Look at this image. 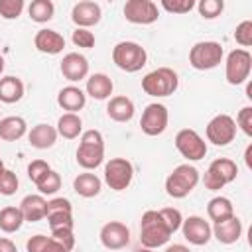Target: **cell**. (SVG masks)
<instances>
[{"mask_svg": "<svg viewBox=\"0 0 252 252\" xmlns=\"http://www.w3.org/2000/svg\"><path fill=\"white\" fill-rule=\"evenodd\" d=\"M77 163L91 171V169H96L102 159H104V138L98 130H85L81 134V142H79V148H77Z\"/></svg>", "mask_w": 252, "mask_h": 252, "instance_id": "6da1fadb", "label": "cell"}, {"mask_svg": "<svg viewBox=\"0 0 252 252\" xmlns=\"http://www.w3.org/2000/svg\"><path fill=\"white\" fill-rule=\"evenodd\" d=\"M171 238L169 228L165 226L159 211H146L140 220V244L144 248H159Z\"/></svg>", "mask_w": 252, "mask_h": 252, "instance_id": "7a4b0ae2", "label": "cell"}, {"mask_svg": "<svg viewBox=\"0 0 252 252\" xmlns=\"http://www.w3.org/2000/svg\"><path fill=\"white\" fill-rule=\"evenodd\" d=\"M199 183V169L191 163L177 165L165 179V193L173 199L187 197Z\"/></svg>", "mask_w": 252, "mask_h": 252, "instance_id": "3957f363", "label": "cell"}, {"mask_svg": "<svg viewBox=\"0 0 252 252\" xmlns=\"http://www.w3.org/2000/svg\"><path fill=\"white\" fill-rule=\"evenodd\" d=\"M179 77L169 67H158L142 79V91L150 96H169L177 91Z\"/></svg>", "mask_w": 252, "mask_h": 252, "instance_id": "277c9868", "label": "cell"}, {"mask_svg": "<svg viewBox=\"0 0 252 252\" xmlns=\"http://www.w3.org/2000/svg\"><path fill=\"white\" fill-rule=\"evenodd\" d=\"M112 61L120 71L126 73H136L140 71L146 61H148V53L146 49L136 43V41H120L114 45L112 49Z\"/></svg>", "mask_w": 252, "mask_h": 252, "instance_id": "5b68a950", "label": "cell"}, {"mask_svg": "<svg viewBox=\"0 0 252 252\" xmlns=\"http://www.w3.org/2000/svg\"><path fill=\"white\" fill-rule=\"evenodd\" d=\"M222 45L219 41H197L189 51V63L197 71L215 69L222 61Z\"/></svg>", "mask_w": 252, "mask_h": 252, "instance_id": "8992f818", "label": "cell"}, {"mask_svg": "<svg viewBox=\"0 0 252 252\" xmlns=\"http://www.w3.org/2000/svg\"><path fill=\"white\" fill-rule=\"evenodd\" d=\"M238 175V165L228 159V158H217L211 161L209 169L205 171V177H203V183L209 191H219L222 189L226 183L234 181Z\"/></svg>", "mask_w": 252, "mask_h": 252, "instance_id": "52a82bcc", "label": "cell"}, {"mask_svg": "<svg viewBox=\"0 0 252 252\" xmlns=\"http://www.w3.org/2000/svg\"><path fill=\"white\" fill-rule=\"evenodd\" d=\"M252 55L248 49H232L226 55L224 63V79L228 85H242L250 77Z\"/></svg>", "mask_w": 252, "mask_h": 252, "instance_id": "ba28073f", "label": "cell"}, {"mask_svg": "<svg viewBox=\"0 0 252 252\" xmlns=\"http://www.w3.org/2000/svg\"><path fill=\"white\" fill-rule=\"evenodd\" d=\"M134 177V165L126 158H110L104 165V181L112 191H124Z\"/></svg>", "mask_w": 252, "mask_h": 252, "instance_id": "9c48e42d", "label": "cell"}, {"mask_svg": "<svg viewBox=\"0 0 252 252\" xmlns=\"http://www.w3.org/2000/svg\"><path fill=\"white\" fill-rule=\"evenodd\" d=\"M175 148L189 161H199L207 156V144L193 128H183L175 134Z\"/></svg>", "mask_w": 252, "mask_h": 252, "instance_id": "30bf717a", "label": "cell"}, {"mask_svg": "<svg viewBox=\"0 0 252 252\" xmlns=\"http://www.w3.org/2000/svg\"><path fill=\"white\" fill-rule=\"evenodd\" d=\"M207 140L215 146H228L236 138V122L228 114H217L207 124Z\"/></svg>", "mask_w": 252, "mask_h": 252, "instance_id": "8fae6325", "label": "cell"}, {"mask_svg": "<svg viewBox=\"0 0 252 252\" xmlns=\"http://www.w3.org/2000/svg\"><path fill=\"white\" fill-rule=\"evenodd\" d=\"M169 122V112L165 104L159 102H152L144 108L142 118H140V128L146 136H159L165 132Z\"/></svg>", "mask_w": 252, "mask_h": 252, "instance_id": "7c38bea8", "label": "cell"}, {"mask_svg": "<svg viewBox=\"0 0 252 252\" xmlns=\"http://www.w3.org/2000/svg\"><path fill=\"white\" fill-rule=\"evenodd\" d=\"M124 18L132 24L148 26L159 18V10L152 0H128L124 4Z\"/></svg>", "mask_w": 252, "mask_h": 252, "instance_id": "4fadbf2b", "label": "cell"}, {"mask_svg": "<svg viewBox=\"0 0 252 252\" xmlns=\"http://www.w3.org/2000/svg\"><path fill=\"white\" fill-rule=\"evenodd\" d=\"M181 232H183L185 240L193 246H205L213 236V228H211L209 220H205L203 217H197V215L183 219Z\"/></svg>", "mask_w": 252, "mask_h": 252, "instance_id": "5bb4252c", "label": "cell"}, {"mask_svg": "<svg viewBox=\"0 0 252 252\" xmlns=\"http://www.w3.org/2000/svg\"><path fill=\"white\" fill-rule=\"evenodd\" d=\"M100 244L106 250H120L130 242V228L120 220H110L100 228Z\"/></svg>", "mask_w": 252, "mask_h": 252, "instance_id": "9a60e30c", "label": "cell"}, {"mask_svg": "<svg viewBox=\"0 0 252 252\" xmlns=\"http://www.w3.org/2000/svg\"><path fill=\"white\" fill-rule=\"evenodd\" d=\"M102 18V10L96 2H91V0H83V2H77L71 10V20L77 28H85L89 30L91 26H96Z\"/></svg>", "mask_w": 252, "mask_h": 252, "instance_id": "2e32d148", "label": "cell"}, {"mask_svg": "<svg viewBox=\"0 0 252 252\" xmlns=\"http://www.w3.org/2000/svg\"><path fill=\"white\" fill-rule=\"evenodd\" d=\"M61 75L71 81V83H77V81H83L89 77V61L85 55L73 51V53H67L63 59H61Z\"/></svg>", "mask_w": 252, "mask_h": 252, "instance_id": "e0dca14e", "label": "cell"}, {"mask_svg": "<svg viewBox=\"0 0 252 252\" xmlns=\"http://www.w3.org/2000/svg\"><path fill=\"white\" fill-rule=\"evenodd\" d=\"M33 45H35V49L41 51V53L57 55V53H61L63 47H65V37H63L59 32H55V30L43 28V30H39V32L35 33Z\"/></svg>", "mask_w": 252, "mask_h": 252, "instance_id": "ac0fdd59", "label": "cell"}, {"mask_svg": "<svg viewBox=\"0 0 252 252\" xmlns=\"http://www.w3.org/2000/svg\"><path fill=\"white\" fill-rule=\"evenodd\" d=\"M85 94H89L91 98L94 100H106L110 98L112 91H114V83L108 75L104 73H93L89 79H87V87H85Z\"/></svg>", "mask_w": 252, "mask_h": 252, "instance_id": "d6986e66", "label": "cell"}, {"mask_svg": "<svg viewBox=\"0 0 252 252\" xmlns=\"http://www.w3.org/2000/svg\"><path fill=\"white\" fill-rule=\"evenodd\" d=\"M57 104H59L63 110L77 114L79 110L85 108V104H87V94H85L79 87L69 85V87H63V89L59 91V94H57Z\"/></svg>", "mask_w": 252, "mask_h": 252, "instance_id": "ffe728a7", "label": "cell"}, {"mask_svg": "<svg viewBox=\"0 0 252 252\" xmlns=\"http://www.w3.org/2000/svg\"><path fill=\"white\" fill-rule=\"evenodd\" d=\"M213 236L220 242V244H234L240 236H242V222L238 217H230L226 220L215 222L213 228Z\"/></svg>", "mask_w": 252, "mask_h": 252, "instance_id": "44dd1931", "label": "cell"}, {"mask_svg": "<svg viewBox=\"0 0 252 252\" xmlns=\"http://www.w3.org/2000/svg\"><path fill=\"white\" fill-rule=\"evenodd\" d=\"M20 211L24 215V220L28 222H37L45 219L47 213V201L41 195H26L20 203Z\"/></svg>", "mask_w": 252, "mask_h": 252, "instance_id": "7402d4cb", "label": "cell"}, {"mask_svg": "<svg viewBox=\"0 0 252 252\" xmlns=\"http://www.w3.org/2000/svg\"><path fill=\"white\" fill-rule=\"evenodd\" d=\"M106 114L114 122H128L134 116V102L124 94L112 96L106 104Z\"/></svg>", "mask_w": 252, "mask_h": 252, "instance_id": "603a6c76", "label": "cell"}, {"mask_svg": "<svg viewBox=\"0 0 252 252\" xmlns=\"http://www.w3.org/2000/svg\"><path fill=\"white\" fill-rule=\"evenodd\" d=\"M57 130L45 122L41 124H35L30 134H28V140H30V146L37 148V150H47V148H53V144L57 142Z\"/></svg>", "mask_w": 252, "mask_h": 252, "instance_id": "cb8c5ba5", "label": "cell"}, {"mask_svg": "<svg viewBox=\"0 0 252 252\" xmlns=\"http://www.w3.org/2000/svg\"><path fill=\"white\" fill-rule=\"evenodd\" d=\"M73 189L77 195L85 197V199H91V197H96L102 189V181L91 173V171H85V173H79L75 179H73Z\"/></svg>", "mask_w": 252, "mask_h": 252, "instance_id": "d4e9b609", "label": "cell"}, {"mask_svg": "<svg viewBox=\"0 0 252 252\" xmlns=\"http://www.w3.org/2000/svg\"><path fill=\"white\" fill-rule=\"evenodd\" d=\"M22 96H24V83L20 77L14 75L0 77V102L14 104L22 100Z\"/></svg>", "mask_w": 252, "mask_h": 252, "instance_id": "484cf974", "label": "cell"}, {"mask_svg": "<svg viewBox=\"0 0 252 252\" xmlns=\"http://www.w3.org/2000/svg\"><path fill=\"white\" fill-rule=\"evenodd\" d=\"M28 132V124L22 116H6L0 118V140L16 142Z\"/></svg>", "mask_w": 252, "mask_h": 252, "instance_id": "4316f807", "label": "cell"}, {"mask_svg": "<svg viewBox=\"0 0 252 252\" xmlns=\"http://www.w3.org/2000/svg\"><path fill=\"white\" fill-rule=\"evenodd\" d=\"M57 134L63 136L65 140H75L79 138V134H83V120L79 114H73V112H65L59 116L57 120Z\"/></svg>", "mask_w": 252, "mask_h": 252, "instance_id": "83f0119b", "label": "cell"}, {"mask_svg": "<svg viewBox=\"0 0 252 252\" xmlns=\"http://www.w3.org/2000/svg\"><path fill=\"white\" fill-rule=\"evenodd\" d=\"M207 215L211 220L215 222H220V220H226L230 217H234V205L228 197H213L209 203H207Z\"/></svg>", "mask_w": 252, "mask_h": 252, "instance_id": "f1b7e54d", "label": "cell"}, {"mask_svg": "<svg viewBox=\"0 0 252 252\" xmlns=\"http://www.w3.org/2000/svg\"><path fill=\"white\" fill-rule=\"evenodd\" d=\"M26 250L28 252H69L61 242H57L53 236H45V234H33L32 238H28Z\"/></svg>", "mask_w": 252, "mask_h": 252, "instance_id": "f546056e", "label": "cell"}, {"mask_svg": "<svg viewBox=\"0 0 252 252\" xmlns=\"http://www.w3.org/2000/svg\"><path fill=\"white\" fill-rule=\"evenodd\" d=\"M24 224V215L20 211V207H4L0 209V230L2 232H16L20 230V226Z\"/></svg>", "mask_w": 252, "mask_h": 252, "instance_id": "4dcf8cb0", "label": "cell"}, {"mask_svg": "<svg viewBox=\"0 0 252 252\" xmlns=\"http://www.w3.org/2000/svg\"><path fill=\"white\" fill-rule=\"evenodd\" d=\"M28 14L32 18V22H37V24H45L53 18L55 14V6L51 0H33L30 6H28Z\"/></svg>", "mask_w": 252, "mask_h": 252, "instance_id": "1f68e13d", "label": "cell"}, {"mask_svg": "<svg viewBox=\"0 0 252 252\" xmlns=\"http://www.w3.org/2000/svg\"><path fill=\"white\" fill-rule=\"evenodd\" d=\"M35 187L39 189L41 195H53L61 189V175L55 169H49L35 181Z\"/></svg>", "mask_w": 252, "mask_h": 252, "instance_id": "d6a6232c", "label": "cell"}, {"mask_svg": "<svg viewBox=\"0 0 252 252\" xmlns=\"http://www.w3.org/2000/svg\"><path fill=\"white\" fill-rule=\"evenodd\" d=\"M197 10H199L201 18H205V20H215V18H219V16L222 14L224 2H222V0H201V2L197 4Z\"/></svg>", "mask_w": 252, "mask_h": 252, "instance_id": "836d02e7", "label": "cell"}, {"mask_svg": "<svg viewBox=\"0 0 252 252\" xmlns=\"http://www.w3.org/2000/svg\"><path fill=\"white\" fill-rule=\"evenodd\" d=\"M159 215H161V219H163V222H165V226L169 228V232H171V234H173V232H177V230L181 228L183 217H181L179 209L163 207V209H159Z\"/></svg>", "mask_w": 252, "mask_h": 252, "instance_id": "e575fe53", "label": "cell"}, {"mask_svg": "<svg viewBox=\"0 0 252 252\" xmlns=\"http://www.w3.org/2000/svg\"><path fill=\"white\" fill-rule=\"evenodd\" d=\"M18 185H20V181H18V175L14 171L4 169L0 173V195H6V197L14 195L18 191Z\"/></svg>", "mask_w": 252, "mask_h": 252, "instance_id": "d590c367", "label": "cell"}, {"mask_svg": "<svg viewBox=\"0 0 252 252\" xmlns=\"http://www.w3.org/2000/svg\"><path fill=\"white\" fill-rule=\"evenodd\" d=\"M24 12V0H0V16L4 20H16Z\"/></svg>", "mask_w": 252, "mask_h": 252, "instance_id": "8d00e7d4", "label": "cell"}, {"mask_svg": "<svg viewBox=\"0 0 252 252\" xmlns=\"http://www.w3.org/2000/svg\"><path fill=\"white\" fill-rule=\"evenodd\" d=\"M234 39L238 45L242 47H250L252 45V22L250 20H244L236 26L234 30Z\"/></svg>", "mask_w": 252, "mask_h": 252, "instance_id": "74e56055", "label": "cell"}, {"mask_svg": "<svg viewBox=\"0 0 252 252\" xmlns=\"http://www.w3.org/2000/svg\"><path fill=\"white\" fill-rule=\"evenodd\" d=\"M161 8L169 14H187L195 8L193 0H161Z\"/></svg>", "mask_w": 252, "mask_h": 252, "instance_id": "f35d334b", "label": "cell"}, {"mask_svg": "<svg viewBox=\"0 0 252 252\" xmlns=\"http://www.w3.org/2000/svg\"><path fill=\"white\" fill-rule=\"evenodd\" d=\"M71 39H73V43L77 47H85V49L94 47V33L89 32V30H85V28H75Z\"/></svg>", "mask_w": 252, "mask_h": 252, "instance_id": "ab89813d", "label": "cell"}, {"mask_svg": "<svg viewBox=\"0 0 252 252\" xmlns=\"http://www.w3.org/2000/svg\"><path fill=\"white\" fill-rule=\"evenodd\" d=\"M236 124L240 126V130L246 136H252V106H244L240 108V112L236 114ZM236 126V128H238Z\"/></svg>", "mask_w": 252, "mask_h": 252, "instance_id": "60d3db41", "label": "cell"}, {"mask_svg": "<svg viewBox=\"0 0 252 252\" xmlns=\"http://www.w3.org/2000/svg\"><path fill=\"white\" fill-rule=\"evenodd\" d=\"M51 167L47 165V161H43V159H33V161H30V165H28V177L35 183L43 173H47Z\"/></svg>", "mask_w": 252, "mask_h": 252, "instance_id": "b9f144b4", "label": "cell"}, {"mask_svg": "<svg viewBox=\"0 0 252 252\" xmlns=\"http://www.w3.org/2000/svg\"><path fill=\"white\" fill-rule=\"evenodd\" d=\"M51 236L57 240V242H61L69 252L73 250V246H75V234H73V230H53L51 232Z\"/></svg>", "mask_w": 252, "mask_h": 252, "instance_id": "7bdbcfd3", "label": "cell"}, {"mask_svg": "<svg viewBox=\"0 0 252 252\" xmlns=\"http://www.w3.org/2000/svg\"><path fill=\"white\" fill-rule=\"evenodd\" d=\"M0 252H18V248H16V244L10 240V238H0Z\"/></svg>", "mask_w": 252, "mask_h": 252, "instance_id": "ee69618b", "label": "cell"}, {"mask_svg": "<svg viewBox=\"0 0 252 252\" xmlns=\"http://www.w3.org/2000/svg\"><path fill=\"white\" fill-rule=\"evenodd\" d=\"M165 252H191V250L185 244H171V246L165 248Z\"/></svg>", "mask_w": 252, "mask_h": 252, "instance_id": "f6af8a7d", "label": "cell"}, {"mask_svg": "<svg viewBox=\"0 0 252 252\" xmlns=\"http://www.w3.org/2000/svg\"><path fill=\"white\" fill-rule=\"evenodd\" d=\"M250 152H252V146H248L246 148V154H244V159H246V165L248 167H252V163H250Z\"/></svg>", "mask_w": 252, "mask_h": 252, "instance_id": "bcb514c9", "label": "cell"}, {"mask_svg": "<svg viewBox=\"0 0 252 252\" xmlns=\"http://www.w3.org/2000/svg\"><path fill=\"white\" fill-rule=\"evenodd\" d=\"M136 252H154V250H152V248H144V246H142V248H138Z\"/></svg>", "mask_w": 252, "mask_h": 252, "instance_id": "7dc6e473", "label": "cell"}, {"mask_svg": "<svg viewBox=\"0 0 252 252\" xmlns=\"http://www.w3.org/2000/svg\"><path fill=\"white\" fill-rule=\"evenodd\" d=\"M2 171H4V161L0 159V173H2Z\"/></svg>", "mask_w": 252, "mask_h": 252, "instance_id": "c3c4849f", "label": "cell"}, {"mask_svg": "<svg viewBox=\"0 0 252 252\" xmlns=\"http://www.w3.org/2000/svg\"><path fill=\"white\" fill-rule=\"evenodd\" d=\"M0 59H4V57H2V53H0Z\"/></svg>", "mask_w": 252, "mask_h": 252, "instance_id": "681fc988", "label": "cell"}]
</instances>
